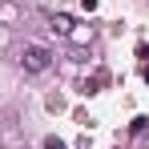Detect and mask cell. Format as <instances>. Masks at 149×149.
Here are the masks:
<instances>
[{"mask_svg": "<svg viewBox=\"0 0 149 149\" xmlns=\"http://www.w3.org/2000/svg\"><path fill=\"white\" fill-rule=\"evenodd\" d=\"M49 65H52V56H49L45 45H24V49H20V69H24V73H45Z\"/></svg>", "mask_w": 149, "mask_h": 149, "instance_id": "1", "label": "cell"}, {"mask_svg": "<svg viewBox=\"0 0 149 149\" xmlns=\"http://www.w3.org/2000/svg\"><path fill=\"white\" fill-rule=\"evenodd\" d=\"M52 32H61V36H69V32H73V16H65V12H61V16H52Z\"/></svg>", "mask_w": 149, "mask_h": 149, "instance_id": "2", "label": "cell"}, {"mask_svg": "<svg viewBox=\"0 0 149 149\" xmlns=\"http://www.w3.org/2000/svg\"><path fill=\"white\" fill-rule=\"evenodd\" d=\"M141 77H145V85H149V65H145V69H141Z\"/></svg>", "mask_w": 149, "mask_h": 149, "instance_id": "5", "label": "cell"}, {"mask_svg": "<svg viewBox=\"0 0 149 149\" xmlns=\"http://www.w3.org/2000/svg\"><path fill=\"white\" fill-rule=\"evenodd\" d=\"M137 56H141V61L149 65V45H141V49H137Z\"/></svg>", "mask_w": 149, "mask_h": 149, "instance_id": "4", "label": "cell"}, {"mask_svg": "<svg viewBox=\"0 0 149 149\" xmlns=\"http://www.w3.org/2000/svg\"><path fill=\"white\" fill-rule=\"evenodd\" d=\"M45 149H65V141L61 137H45Z\"/></svg>", "mask_w": 149, "mask_h": 149, "instance_id": "3", "label": "cell"}]
</instances>
